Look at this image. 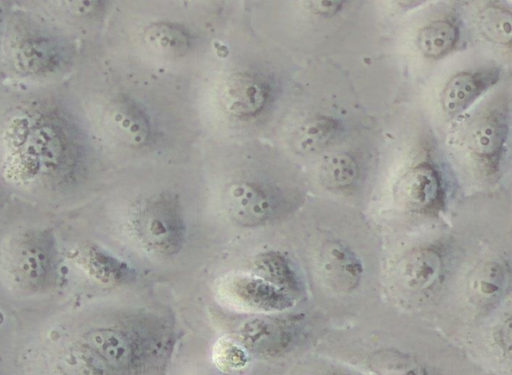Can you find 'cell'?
<instances>
[{"instance_id":"cell-1","label":"cell","mask_w":512,"mask_h":375,"mask_svg":"<svg viewBox=\"0 0 512 375\" xmlns=\"http://www.w3.org/2000/svg\"><path fill=\"white\" fill-rule=\"evenodd\" d=\"M88 119L69 80L26 86L0 82V177L33 194H62L84 178Z\"/></svg>"},{"instance_id":"cell-2","label":"cell","mask_w":512,"mask_h":375,"mask_svg":"<svg viewBox=\"0 0 512 375\" xmlns=\"http://www.w3.org/2000/svg\"><path fill=\"white\" fill-rule=\"evenodd\" d=\"M83 43L41 11L14 2L0 48V82L41 86L68 81L78 70Z\"/></svg>"},{"instance_id":"cell-3","label":"cell","mask_w":512,"mask_h":375,"mask_svg":"<svg viewBox=\"0 0 512 375\" xmlns=\"http://www.w3.org/2000/svg\"><path fill=\"white\" fill-rule=\"evenodd\" d=\"M129 227L140 246L156 256L175 255L184 241L185 223L180 203L170 193L138 202L131 210Z\"/></svg>"},{"instance_id":"cell-4","label":"cell","mask_w":512,"mask_h":375,"mask_svg":"<svg viewBox=\"0 0 512 375\" xmlns=\"http://www.w3.org/2000/svg\"><path fill=\"white\" fill-rule=\"evenodd\" d=\"M511 99L500 90L484 102L465 127L468 152L486 175H495L502 164L510 133Z\"/></svg>"},{"instance_id":"cell-5","label":"cell","mask_w":512,"mask_h":375,"mask_svg":"<svg viewBox=\"0 0 512 375\" xmlns=\"http://www.w3.org/2000/svg\"><path fill=\"white\" fill-rule=\"evenodd\" d=\"M224 206L234 223L245 227L262 226L283 213L285 198L271 185L240 180L226 189Z\"/></svg>"},{"instance_id":"cell-6","label":"cell","mask_w":512,"mask_h":375,"mask_svg":"<svg viewBox=\"0 0 512 375\" xmlns=\"http://www.w3.org/2000/svg\"><path fill=\"white\" fill-rule=\"evenodd\" d=\"M502 76L503 70L497 65H483L453 73L438 95L441 112L448 119L463 115L498 85Z\"/></svg>"},{"instance_id":"cell-7","label":"cell","mask_w":512,"mask_h":375,"mask_svg":"<svg viewBox=\"0 0 512 375\" xmlns=\"http://www.w3.org/2000/svg\"><path fill=\"white\" fill-rule=\"evenodd\" d=\"M394 193L406 209L421 214H434L445 203L442 174L430 160H420L410 166L396 182Z\"/></svg>"},{"instance_id":"cell-8","label":"cell","mask_w":512,"mask_h":375,"mask_svg":"<svg viewBox=\"0 0 512 375\" xmlns=\"http://www.w3.org/2000/svg\"><path fill=\"white\" fill-rule=\"evenodd\" d=\"M464 22L458 8L451 6L429 16L417 28L414 43L429 61H440L458 52L463 44Z\"/></svg>"},{"instance_id":"cell-9","label":"cell","mask_w":512,"mask_h":375,"mask_svg":"<svg viewBox=\"0 0 512 375\" xmlns=\"http://www.w3.org/2000/svg\"><path fill=\"white\" fill-rule=\"evenodd\" d=\"M111 0H43L32 7L46 14L74 34L83 43L82 35L105 16ZM30 7V6H29Z\"/></svg>"},{"instance_id":"cell-10","label":"cell","mask_w":512,"mask_h":375,"mask_svg":"<svg viewBox=\"0 0 512 375\" xmlns=\"http://www.w3.org/2000/svg\"><path fill=\"white\" fill-rule=\"evenodd\" d=\"M103 122L117 139L130 146H142L149 140L151 129L147 115L127 97L117 96L108 102Z\"/></svg>"},{"instance_id":"cell-11","label":"cell","mask_w":512,"mask_h":375,"mask_svg":"<svg viewBox=\"0 0 512 375\" xmlns=\"http://www.w3.org/2000/svg\"><path fill=\"white\" fill-rule=\"evenodd\" d=\"M320 270L327 283L338 291H351L360 282V259L341 241H327L320 250Z\"/></svg>"},{"instance_id":"cell-12","label":"cell","mask_w":512,"mask_h":375,"mask_svg":"<svg viewBox=\"0 0 512 375\" xmlns=\"http://www.w3.org/2000/svg\"><path fill=\"white\" fill-rule=\"evenodd\" d=\"M344 124L331 114H315L293 131L291 145L301 155H318L334 145L344 134Z\"/></svg>"},{"instance_id":"cell-13","label":"cell","mask_w":512,"mask_h":375,"mask_svg":"<svg viewBox=\"0 0 512 375\" xmlns=\"http://www.w3.org/2000/svg\"><path fill=\"white\" fill-rule=\"evenodd\" d=\"M472 20L483 40L504 52H511L512 11L509 1H478L474 7Z\"/></svg>"},{"instance_id":"cell-14","label":"cell","mask_w":512,"mask_h":375,"mask_svg":"<svg viewBox=\"0 0 512 375\" xmlns=\"http://www.w3.org/2000/svg\"><path fill=\"white\" fill-rule=\"evenodd\" d=\"M440 251L432 246L410 251L400 262V283L409 291L424 292L433 288L443 273Z\"/></svg>"},{"instance_id":"cell-15","label":"cell","mask_w":512,"mask_h":375,"mask_svg":"<svg viewBox=\"0 0 512 375\" xmlns=\"http://www.w3.org/2000/svg\"><path fill=\"white\" fill-rule=\"evenodd\" d=\"M268 98V89L258 78L248 74L230 77L223 92V103L235 116H252L259 112Z\"/></svg>"},{"instance_id":"cell-16","label":"cell","mask_w":512,"mask_h":375,"mask_svg":"<svg viewBox=\"0 0 512 375\" xmlns=\"http://www.w3.org/2000/svg\"><path fill=\"white\" fill-rule=\"evenodd\" d=\"M143 37L157 53L170 57L188 53L193 42L187 26L170 19L150 21L143 29Z\"/></svg>"},{"instance_id":"cell-17","label":"cell","mask_w":512,"mask_h":375,"mask_svg":"<svg viewBox=\"0 0 512 375\" xmlns=\"http://www.w3.org/2000/svg\"><path fill=\"white\" fill-rule=\"evenodd\" d=\"M361 167L357 157L348 151L325 154L318 167L321 185L329 191L345 192L354 188L360 178Z\"/></svg>"},{"instance_id":"cell-18","label":"cell","mask_w":512,"mask_h":375,"mask_svg":"<svg viewBox=\"0 0 512 375\" xmlns=\"http://www.w3.org/2000/svg\"><path fill=\"white\" fill-rule=\"evenodd\" d=\"M508 270L499 261H490L477 270L470 284L473 300L478 305L496 303L503 295L508 283Z\"/></svg>"},{"instance_id":"cell-19","label":"cell","mask_w":512,"mask_h":375,"mask_svg":"<svg viewBox=\"0 0 512 375\" xmlns=\"http://www.w3.org/2000/svg\"><path fill=\"white\" fill-rule=\"evenodd\" d=\"M350 0H302L307 13L321 20H331L339 16Z\"/></svg>"},{"instance_id":"cell-20","label":"cell","mask_w":512,"mask_h":375,"mask_svg":"<svg viewBox=\"0 0 512 375\" xmlns=\"http://www.w3.org/2000/svg\"><path fill=\"white\" fill-rule=\"evenodd\" d=\"M433 0H387L390 8L397 13H408L419 9Z\"/></svg>"},{"instance_id":"cell-21","label":"cell","mask_w":512,"mask_h":375,"mask_svg":"<svg viewBox=\"0 0 512 375\" xmlns=\"http://www.w3.org/2000/svg\"><path fill=\"white\" fill-rule=\"evenodd\" d=\"M499 344L503 351L510 357L511 355V318L506 319L498 332Z\"/></svg>"},{"instance_id":"cell-22","label":"cell","mask_w":512,"mask_h":375,"mask_svg":"<svg viewBox=\"0 0 512 375\" xmlns=\"http://www.w3.org/2000/svg\"><path fill=\"white\" fill-rule=\"evenodd\" d=\"M13 4V0H0V48L6 20Z\"/></svg>"}]
</instances>
